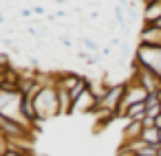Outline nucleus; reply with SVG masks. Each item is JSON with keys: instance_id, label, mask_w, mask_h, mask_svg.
Returning <instances> with one entry per match:
<instances>
[{"instance_id": "nucleus-14", "label": "nucleus", "mask_w": 161, "mask_h": 156, "mask_svg": "<svg viewBox=\"0 0 161 156\" xmlns=\"http://www.w3.org/2000/svg\"><path fill=\"white\" fill-rule=\"evenodd\" d=\"M5 156H33V149H27V147H11Z\"/></svg>"}, {"instance_id": "nucleus-3", "label": "nucleus", "mask_w": 161, "mask_h": 156, "mask_svg": "<svg viewBox=\"0 0 161 156\" xmlns=\"http://www.w3.org/2000/svg\"><path fill=\"white\" fill-rule=\"evenodd\" d=\"M135 64L146 66L148 70L157 73L161 77V46H146L139 44L135 51Z\"/></svg>"}, {"instance_id": "nucleus-18", "label": "nucleus", "mask_w": 161, "mask_h": 156, "mask_svg": "<svg viewBox=\"0 0 161 156\" xmlns=\"http://www.w3.org/2000/svg\"><path fill=\"white\" fill-rule=\"evenodd\" d=\"M60 42H62L64 46H71V35H62V38H60Z\"/></svg>"}, {"instance_id": "nucleus-8", "label": "nucleus", "mask_w": 161, "mask_h": 156, "mask_svg": "<svg viewBox=\"0 0 161 156\" xmlns=\"http://www.w3.org/2000/svg\"><path fill=\"white\" fill-rule=\"evenodd\" d=\"M139 44H146V46H161V27L141 24V29H139Z\"/></svg>"}, {"instance_id": "nucleus-12", "label": "nucleus", "mask_w": 161, "mask_h": 156, "mask_svg": "<svg viewBox=\"0 0 161 156\" xmlns=\"http://www.w3.org/2000/svg\"><path fill=\"white\" fill-rule=\"evenodd\" d=\"M58 101H60V114H71L73 112V99L69 97V90L58 88Z\"/></svg>"}, {"instance_id": "nucleus-1", "label": "nucleus", "mask_w": 161, "mask_h": 156, "mask_svg": "<svg viewBox=\"0 0 161 156\" xmlns=\"http://www.w3.org/2000/svg\"><path fill=\"white\" fill-rule=\"evenodd\" d=\"M22 99L25 95L20 90H7V88H0V117L5 119H11L25 127H31L33 125L27 121V117L22 114Z\"/></svg>"}, {"instance_id": "nucleus-20", "label": "nucleus", "mask_w": 161, "mask_h": 156, "mask_svg": "<svg viewBox=\"0 0 161 156\" xmlns=\"http://www.w3.org/2000/svg\"><path fill=\"white\" fill-rule=\"evenodd\" d=\"M154 127H157V130H161V114L154 119Z\"/></svg>"}, {"instance_id": "nucleus-7", "label": "nucleus", "mask_w": 161, "mask_h": 156, "mask_svg": "<svg viewBox=\"0 0 161 156\" xmlns=\"http://www.w3.org/2000/svg\"><path fill=\"white\" fill-rule=\"evenodd\" d=\"M88 86H91V84H88ZM97 108H99V99L95 97V92H93L91 88H86V90L77 97V101L73 103V112H82V114H93Z\"/></svg>"}, {"instance_id": "nucleus-21", "label": "nucleus", "mask_w": 161, "mask_h": 156, "mask_svg": "<svg viewBox=\"0 0 161 156\" xmlns=\"http://www.w3.org/2000/svg\"><path fill=\"white\" fill-rule=\"evenodd\" d=\"M157 156H161V145H159V149H157Z\"/></svg>"}, {"instance_id": "nucleus-19", "label": "nucleus", "mask_w": 161, "mask_h": 156, "mask_svg": "<svg viewBox=\"0 0 161 156\" xmlns=\"http://www.w3.org/2000/svg\"><path fill=\"white\" fill-rule=\"evenodd\" d=\"M119 44H121L119 38H113V40H110V46H119Z\"/></svg>"}, {"instance_id": "nucleus-9", "label": "nucleus", "mask_w": 161, "mask_h": 156, "mask_svg": "<svg viewBox=\"0 0 161 156\" xmlns=\"http://www.w3.org/2000/svg\"><path fill=\"white\" fill-rule=\"evenodd\" d=\"M143 123L141 121H128L126 130L121 132V141L124 143H132V141H139L141 138V132H143Z\"/></svg>"}, {"instance_id": "nucleus-5", "label": "nucleus", "mask_w": 161, "mask_h": 156, "mask_svg": "<svg viewBox=\"0 0 161 156\" xmlns=\"http://www.w3.org/2000/svg\"><path fill=\"white\" fill-rule=\"evenodd\" d=\"M135 81H139L150 95H154L157 90H161V77L152 70H148L146 66H139V64H132V77Z\"/></svg>"}, {"instance_id": "nucleus-15", "label": "nucleus", "mask_w": 161, "mask_h": 156, "mask_svg": "<svg viewBox=\"0 0 161 156\" xmlns=\"http://www.w3.org/2000/svg\"><path fill=\"white\" fill-rule=\"evenodd\" d=\"M7 152H9V138L0 132V156H5Z\"/></svg>"}, {"instance_id": "nucleus-2", "label": "nucleus", "mask_w": 161, "mask_h": 156, "mask_svg": "<svg viewBox=\"0 0 161 156\" xmlns=\"http://www.w3.org/2000/svg\"><path fill=\"white\" fill-rule=\"evenodd\" d=\"M33 108H36V117L38 121H47L51 117L60 114V101H58V86H44L36 97H33Z\"/></svg>"}, {"instance_id": "nucleus-16", "label": "nucleus", "mask_w": 161, "mask_h": 156, "mask_svg": "<svg viewBox=\"0 0 161 156\" xmlns=\"http://www.w3.org/2000/svg\"><path fill=\"white\" fill-rule=\"evenodd\" d=\"M82 44H84L88 51H93V53H97V51H99V46H97V44H95L91 38H84V40H82Z\"/></svg>"}, {"instance_id": "nucleus-13", "label": "nucleus", "mask_w": 161, "mask_h": 156, "mask_svg": "<svg viewBox=\"0 0 161 156\" xmlns=\"http://www.w3.org/2000/svg\"><path fill=\"white\" fill-rule=\"evenodd\" d=\"M159 132L161 130H157V127H146L141 132V141L148 145H159Z\"/></svg>"}, {"instance_id": "nucleus-23", "label": "nucleus", "mask_w": 161, "mask_h": 156, "mask_svg": "<svg viewBox=\"0 0 161 156\" xmlns=\"http://www.w3.org/2000/svg\"><path fill=\"white\" fill-rule=\"evenodd\" d=\"M159 110H161V103H159Z\"/></svg>"}, {"instance_id": "nucleus-22", "label": "nucleus", "mask_w": 161, "mask_h": 156, "mask_svg": "<svg viewBox=\"0 0 161 156\" xmlns=\"http://www.w3.org/2000/svg\"><path fill=\"white\" fill-rule=\"evenodd\" d=\"M159 145H161V132H159Z\"/></svg>"}, {"instance_id": "nucleus-11", "label": "nucleus", "mask_w": 161, "mask_h": 156, "mask_svg": "<svg viewBox=\"0 0 161 156\" xmlns=\"http://www.w3.org/2000/svg\"><path fill=\"white\" fill-rule=\"evenodd\" d=\"M159 18H161V0H159V3H152V5H146V7H143V16H141L143 24H154Z\"/></svg>"}, {"instance_id": "nucleus-10", "label": "nucleus", "mask_w": 161, "mask_h": 156, "mask_svg": "<svg viewBox=\"0 0 161 156\" xmlns=\"http://www.w3.org/2000/svg\"><path fill=\"white\" fill-rule=\"evenodd\" d=\"M146 114H148L146 101H143V103H135V106H130V108H126V110L121 112V117H124L126 121H143Z\"/></svg>"}, {"instance_id": "nucleus-4", "label": "nucleus", "mask_w": 161, "mask_h": 156, "mask_svg": "<svg viewBox=\"0 0 161 156\" xmlns=\"http://www.w3.org/2000/svg\"><path fill=\"white\" fill-rule=\"evenodd\" d=\"M148 95H150V92H148L139 81L128 79V81H126V90H124L121 106H119V110H117V117H121V112H124L126 108H130V106H135V103H143V101L148 99Z\"/></svg>"}, {"instance_id": "nucleus-17", "label": "nucleus", "mask_w": 161, "mask_h": 156, "mask_svg": "<svg viewBox=\"0 0 161 156\" xmlns=\"http://www.w3.org/2000/svg\"><path fill=\"white\" fill-rule=\"evenodd\" d=\"M141 123H143V127H154V119H152V117H148V114L143 117V121H141Z\"/></svg>"}, {"instance_id": "nucleus-6", "label": "nucleus", "mask_w": 161, "mask_h": 156, "mask_svg": "<svg viewBox=\"0 0 161 156\" xmlns=\"http://www.w3.org/2000/svg\"><path fill=\"white\" fill-rule=\"evenodd\" d=\"M124 90H126V84H113V86H108L106 95L99 99V108L110 110V112L117 114V110L121 106V99H124Z\"/></svg>"}]
</instances>
